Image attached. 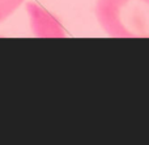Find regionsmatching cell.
I'll use <instances>...</instances> for the list:
<instances>
[{
    "label": "cell",
    "instance_id": "cell-1",
    "mask_svg": "<svg viewBox=\"0 0 149 145\" xmlns=\"http://www.w3.org/2000/svg\"><path fill=\"white\" fill-rule=\"evenodd\" d=\"M98 25L114 38H149V0H97Z\"/></svg>",
    "mask_w": 149,
    "mask_h": 145
},
{
    "label": "cell",
    "instance_id": "cell-2",
    "mask_svg": "<svg viewBox=\"0 0 149 145\" xmlns=\"http://www.w3.org/2000/svg\"><path fill=\"white\" fill-rule=\"evenodd\" d=\"M25 0H0V24L12 16Z\"/></svg>",
    "mask_w": 149,
    "mask_h": 145
}]
</instances>
